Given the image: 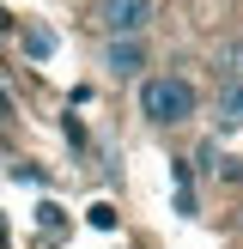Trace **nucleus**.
<instances>
[{
	"label": "nucleus",
	"instance_id": "obj_1",
	"mask_svg": "<svg viewBox=\"0 0 243 249\" xmlns=\"http://www.w3.org/2000/svg\"><path fill=\"white\" fill-rule=\"evenodd\" d=\"M140 109H146L152 122H164V128H176V122L194 116V85L176 79V73H158V79L140 85Z\"/></svg>",
	"mask_w": 243,
	"mask_h": 249
},
{
	"label": "nucleus",
	"instance_id": "obj_6",
	"mask_svg": "<svg viewBox=\"0 0 243 249\" xmlns=\"http://www.w3.org/2000/svg\"><path fill=\"white\" fill-rule=\"evenodd\" d=\"M6 116H12V97H6V91H0V122H6Z\"/></svg>",
	"mask_w": 243,
	"mask_h": 249
},
{
	"label": "nucleus",
	"instance_id": "obj_4",
	"mask_svg": "<svg viewBox=\"0 0 243 249\" xmlns=\"http://www.w3.org/2000/svg\"><path fill=\"white\" fill-rule=\"evenodd\" d=\"M219 122H225V128H243V79H231L225 91H219Z\"/></svg>",
	"mask_w": 243,
	"mask_h": 249
},
{
	"label": "nucleus",
	"instance_id": "obj_2",
	"mask_svg": "<svg viewBox=\"0 0 243 249\" xmlns=\"http://www.w3.org/2000/svg\"><path fill=\"white\" fill-rule=\"evenodd\" d=\"M97 31L104 36H140L152 24V0H97Z\"/></svg>",
	"mask_w": 243,
	"mask_h": 249
},
{
	"label": "nucleus",
	"instance_id": "obj_3",
	"mask_svg": "<svg viewBox=\"0 0 243 249\" xmlns=\"http://www.w3.org/2000/svg\"><path fill=\"white\" fill-rule=\"evenodd\" d=\"M104 67L116 73V79L140 73V67H146V49H140V36H109V49H104Z\"/></svg>",
	"mask_w": 243,
	"mask_h": 249
},
{
	"label": "nucleus",
	"instance_id": "obj_5",
	"mask_svg": "<svg viewBox=\"0 0 243 249\" xmlns=\"http://www.w3.org/2000/svg\"><path fill=\"white\" fill-rule=\"evenodd\" d=\"M24 49H31V55H49V49H55V36H49L43 24H31V31H24Z\"/></svg>",
	"mask_w": 243,
	"mask_h": 249
}]
</instances>
